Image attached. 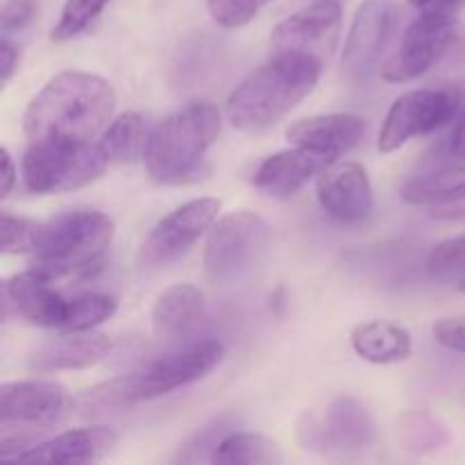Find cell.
I'll return each mask as SVG.
<instances>
[{"mask_svg": "<svg viewBox=\"0 0 465 465\" xmlns=\"http://www.w3.org/2000/svg\"><path fill=\"white\" fill-rule=\"evenodd\" d=\"M100 150L109 163H130L145 153L148 134H145L143 118L136 112L121 114L112 125L104 130L100 139Z\"/></svg>", "mask_w": 465, "mask_h": 465, "instance_id": "d4e9b609", "label": "cell"}, {"mask_svg": "<svg viewBox=\"0 0 465 465\" xmlns=\"http://www.w3.org/2000/svg\"><path fill=\"white\" fill-rule=\"evenodd\" d=\"M109 350H112V341L104 334H95L91 330L66 331L36 350L30 359V368L35 372L84 371L103 361Z\"/></svg>", "mask_w": 465, "mask_h": 465, "instance_id": "ffe728a7", "label": "cell"}, {"mask_svg": "<svg viewBox=\"0 0 465 465\" xmlns=\"http://www.w3.org/2000/svg\"><path fill=\"white\" fill-rule=\"evenodd\" d=\"M461 107L459 94L450 89H413L391 104L380 132V153L389 154L409 141L425 136L452 121Z\"/></svg>", "mask_w": 465, "mask_h": 465, "instance_id": "ba28073f", "label": "cell"}, {"mask_svg": "<svg viewBox=\"0 0 465 465\" xmlns=\"http://www.w3.org/2000/svg\"><path fill=\"white\" fill-rule=\"evenodd\" d=\"M207 304L204 295L193 284H175L163 291L153 307V331L159 339L189 336L203 322Z\"/></svg>", "mask_w": 465, "mask_h": 465, "instance_id": "44dd1931", "label": "cell"}, {"mask_svg": "<svg viewBox=\"0 0 465 465\" xmlns=\"http://www.w3.org/2000/svg\"><path fill=\"white\" fill-rule=\"evenodd\" d=\"M427 272L431 280L457 284V289L465 293V234L436 245L427 257Z\"/></svg>", "mask_w": 465, "mask_h": 465, "instance_id": "4316f807", "label": "cell"}, {"mask_svg": "<svg viewBox=\"0 0 465 465\" xmlns=\"http://www.w3.org/2000/svg\"><path fill=\"white\" fill-rule=\"evenodd\" d=\"M431 331H434L436 343L443 345L445 350L465 354V313L440 318Z\"/></svg>", "mask_w": 465, "mask_h": 465, "instance_id": "1f68e13d", "label": "cell"}, {"mask_svg": "<svg viewBox=\"0 0 465 465\" xmlns=\"http://www.w3.org/2000/svg\"><path fill=\"white\" fill-rule=\"evenodd\" d=\"M377 440V422L359 400L341 395L322 409L304 411L298 422V443L321 454L357 452Z\"/></svg>", "mask_w": 465, "mask_h": 465, "instance_id": "52a82bcc", "label": "cell"}, {"mask_svg": "<svg viewBox=\"0 0 465 465\" xmlns=\"http://www.w3.org/2000/svg\"><path fill=\"white\" fill-rule=\"evenodd\" d=\"M336 162L330 154L313 153L307 148L284 150L263 159L254 173V186L271 198L286 200L298 193L313 175H321L327 166Z\"/></svg>", "mask_w": 465, "mask_h": 465, "instance_id": "ac0fdd59", "label": "cell"}, {"mask_svg": "<svg viewBox=\"0 0 465 465\" xmlns=\"http://www.w3.org/2000/svg\"><path fill=\"white\" fill-rule=\"evenodd\" d=\"M457 30V16L420 12L404 32L400 48L381 66V77L391 84H404L425 75L448 53Z\"/></svg>", "mask_w": 465, "mask_h": 465, "instance_id": "30bf717a", "label": "cell"}, {"mask_svg": "<svg viewBox=\"0 0 465 465\" xmlns=\"http://www.w3.org/2000/svg\"><path fill=\"white\" fill-rule=\"evenodd\" d=\"M409 5H413L418 12L457 16V14L465 7V0H409Z\"/></svg>", "mask_w": 465, "mask_h": 465, "instance_id": "836d02e7", "label": "cell"}, {"mask_svg": "<svg viewBox=\"0 0 465 465\" xmlns=\"http://www.w3.org/2000/svg\"><path fill=\"white\" fill-rule=\"evenodd\" d=\"M212 463H263L280 465L284 463L282 448L272 439L250 431H234L227 434L209 457Z\"/></svg>", "mask_w": 465, "mask_h": 465, "instance_id": "cb8c5ba5", "label": "cell"}, {"mask_svg": "<svg viewBox=\"0 0 465 465\" xmlns=\"http://www.w3.org/2000/svg\"><path fill=\"white\" fill-rule=\"evenodd\" d=\"M409 450H431L443 440V430L430 416H411L404 425Z\"/></svg>", "mask_w": 465, "mask_h": 465, "instance_id": "4dcf8cb0", "label": "cell"}, {"mask_svg": "<svg viewBox=\"0 0 465 465\" xmlns=\"http://www.w3.org/2000/svg\"><path fill=\"white\" fill-rule=\"evenodd\" d=\"M73 400L57 381L25 380L9 381L0 389L3 427H23V436L32 443V430H48L68 416ZM35 445V443H32Z\"/></svg>", "mask_w": 465, "mask_h": 465, "instance_id": "7c38bea8", "label": "cell"}, {"mask_svg": "<svg viewBox=\"0 0 465 465\" xmlns=\"http://www.w3.org/2000/svg\"><path fill=\"white\" fill-rule=\"evenodd\" d=\"M431 216L440 218V221H465V193L454 200H448V203L434 204Z\"/></svg>", "mask_w": 465, "mask_h": 465, "instance_id": "e575fe53", "label": "cell"}, {"mask_svg": "<svg viewBox=\"0 0 465 465\" xmlns=\"http://www.w3.org/2000/svg\"><path fill=\"white\" fill-rule=\"evenodd\" d=\"M352 348L363 361L389 366L411 357L413 341L407 327L393 321H368L352 330Z\"/></svg>", "mask_w": 465, "mask_h": 465, "instance_id": "7402d4cb", "label": "cell"}, {"mask_svg": "<svg viewBox=\"0 0 465 465\" xmlns=\"http://www.w3.org/2000/svg\"><path fill=\"white\" fill-rule=\"evenodd\" d=\"M118 302L112 295L104 293H84L68 298L66 321L62 331H89L94 327L103 325L104 321L116 313Z\"/></svg>", "mask_w": 465, "mask_h": 465, "instance_id": "484cf974", "label": "cell"}, {"mask_svg": "<svg viewBox=\"0 0 465 465\" xmlns=\"http://www.w3.org/2000/svg\"><path fill=\"white\" fill-rule=\"evenodd\" d=\"M3 252L7 254H25L32 252L36 239V223L27 221V218L12 216V213L3 212Z\"/></svg>", "mask_w": 465, "mask_h": 465, "instance_id": "f546056e", "label": "cell"}, {"mask_svg": "<svg viewBox=\"0 0 465 465\" xmlns=\"http://www.w3.org/2000/svg\"><path fill=\"white\" fill-rule=\"evenodd\" d=\"M272 0H207V9L213 21L227 30L243 27Z\"/></svg>", "mask_w": 465, "mask_h": 465, "instance_id": "f1b7e54d", "label": "cell"}, {"mask_svg": "<svg viewBox=\"0 0 465 465\" xmlns=\"http://www.w3.org/2000/svg\"><path fill=\"white\" fill-rule=\"evenodd\" d=\"M118 445V434L109 427H82L23 450L12 463H94Z\"/></svg>", "mask_w": 465, "mask_h": 465, "instance_id": "e0dca14e", "label": "cell"}, {"mask_svg": "<svg viewBox=\"0 0 465 465\" xmlns=\"http://www.w3.org/2000/svg\"><path fill=\"white\" fill-rule=\"evenodd\" d=\"M0 54H3V66H0V73H3V84H7L12 80V75L16 73L18 62H21V53H18L16 45L12 41L5 39L3 45H0Z\"/></svg>", "mask_w": 465, "mask_h": 465, "instance_id": "d590c367", "label": "cell"}, {"mask_svg": "<svg viewBox=\"0 0 465 465\" xmlns=\"http://www.w3.org/2000/svg\"><path fill=\"white\" fill-rule=\"evenodd\" d=\"M448 153L454 159H465V109L457 116L452 134L448 139Z\"/></svg>", "mask_w": 465, "mask_h": 465, "instance_id": "8d00e7d4", "label": "cell"}, {"mask_svg": "<svg viewBox=\"0 0 465 465\" xmlns=\"http://www.w3.org/2000/svg\"><path fill=\"white\" fill-rule=\"evenodd\" d=\"M221 207V200L198 198L163 216L141 245V263L162 266L184 254L209 227H213Z\"/></svg>", "mask_w": 465, "mask_h": 465, "instance_id": "4fadbf2b", "label": "cell"}, {"mask_svg": "<svg viewBox=\"0 0 465 465\" xmlns=\"http://www.w3.org/2000/svg\"><path fill=\"white\" fill-rule=\"evenodd\" d=\"M107 163L100 145L89 141H32L23 157V182L32 193H66L98 180Z\"/></svg>", "mask_w": 465, "mask_h": 465, "instance_id": "8992f818", "label": "cell"}, {"mask_svg": "<svg viewBox=\"0 0 465 465\" xmlns=\"http://www.w3.org/2000/svg\"><path fill=\"white\" fill-rule=\"evenodd\" d=\"M223 354L225 350L218 341H198L157 359L145 371L125 377L132 404L162 398L203 380L223 361Z\"/></svg>", "mask_w": 465, "mask_h": 465, "instance_id": "9c48e42d", "label": "cell"}, {"mask_svg": "<svg viewBox=\"0 0 465 465\" xmlns=\"http://www.w3.org/2000/svg\"><path fill=\"white\" fill-rule=\"evenodd\" d=\"M53 284L54 282L36 272L35 268L18 272L3 284L5 307H14V312L32 325L62 330L66 321L68 298L54 291Z\"/></svg>", "mask_w": 465, "mask_h": 465, "instance_id": "2e32d148", "label": "cell"}, {"mask_svg": "<svg viewBox=\"0 0 465 465\" xmlns=\"http://www.w3.org/2000/svg\"><path fill=\"white\" fill-rule=\"evenodd\" d=\"M395 25V0H363L354 12L343 50V66L350 75H366L380 57Z\"/></svg>", "mask_w": 465, "mask_h": 465, "instance_id": "9a60e30c", "label": "cell"}, {"mask_svg": "<svg viewBox=\"0 0 465 465\" xmlns=\"http://www.w3.org/2000/svg\"><path fill=\"white\" fill-rule=\"evenodd\" d=\"M221 112L212 103H193L159 123L148 136L145 166L159 184L184 182L221 134Z\"/></svg>", "mask_w": 465, "mask_h": 465, "instance_id": "277c9868", "label": "cell"}, {"mask_svg": "<svg viewBox=\"0 0 465 465\" xmlns=\"http://www.w3.org/2000/svg\"><path fill=\"white\" fill-rule=\"evenodd\" d=\"M322 64L302 54H275L245 77L227 100V116L241 132H263L293 112L318 84Z\"/></svg>", "mask_w": 465, "mask_h": 465, "instance_id": "7a4b0ae2", "label": "cell"}, {"mask_svg": "<svg viewBox=\"0 0 465 465\" xmlns=\"http://www.w3.org/2000/svg\"><path fill=\"white\" fill-rule=\"evenodd\" d=\"M465 193V159H457V163L445 166L440 171L425 173V175L411 177L402 186V198L411 204H434L448 203Z\"/></svg>", "mask_w": 465, "mask_h": 465, "instance_id": "603a6c76", "label": "cell"}, {"mask_svg": "<svg viewBox=\"0 0 465 465\" xmlns=\"http://www.w3.org/2000/svg\"><path fill=\"white\" fill-rule=\"evenodd\" d=\"M32 14H35V5L30 0H9L3 9V32L21 30L30 23Z\"/></svg>", "mask_w": 465, "mask_h": 465, "instance_id": "d6a6232c", "label": "cell"}, {"mask_svg": "<svg viewBox=\"0 0 465 465\" xmlns=\"http://www.w3.org/2000/svg\"><path fill=\"white\" fill-rule=\"evenodd\" d=\"M114 241V221L103 212L75 209L36 223L32 248L35 271L50 282L91 275L100 268L104 250Z\"/></svg>", "mask_w": 465, "mask_h": 465, "instance_id": "3957f363", "label": "cell"}, {"mask_svg": "<svg viewBox=\"0 0 465 465\" xmlns=\"http://www.w3.org/2000/svg\"><path fill=\"white\" fill-rule=\"evenodd\" d=\"M318 203L336 223L357 225L366 221L375 207L366 168L357 162L327 166L318 177Z\"/></svg>", "mask_w": 465, "mask_h": 465, "instance_id": "5bb4252c", "label": "cell"}, {"mask_svg": "<svg viewBox=\"0 0 465 465\" xmlns=\"http://www.w3.org/2000/svg\"><path fill=\"white\" fill-rule=\"evenodd\" d=\"M343 12L336 0H316L309 7L280 21L271 35L275 54H302L325 66L334 54Z\"/></svg>", "mask_w": 465, "mask_h": 465, "instance_id": "8fae6325", "label": "cell"}, {"mask_svg": "<svg viewBox=\"0 0 465 465\" xmlns=\"http://www.w3.org/2000/svg\"><path fill=\"white\" fill-rule=\"evenodd\" d=\"M0 157H3V198H7L9 193L14 191V184H16V166H14L12 162V154L7 153V150H3L0 153Z\"/></svg>", "mask_w": 465, "mask_h": 465, "instance_id": "74e56055", "label": "cell"}, {"mask_svg": "<svg viewBox=\"0 0 465 465\" xmlns=\"http://www.w3.org/2000/svg\"><path fill=\"white\" fill-rule=\"evenodd\" d=\"M116 91L104 77L62 71L32 98L23 114V130L32 141H89L112 118Z\"/></svg>", "mask_w": 465, "mask_h": 465, "instance_id": "6da1fadb", "label": "cell"}, {"mask_svg": "<svg viewBox=\"0 0 465 465\" xmlns=\"http://www.w3.org/2000/svg\"><path fill=\"white\" fill-rule=\"evenodd\" d=\"M271 225L259 213H225L207 239L204 271L216 286H241L257 277L271 254Z\"/></svg>", "mask_w": 465, "mask_h": 465, "instance_id": "5b68a950", "label": "cell"}, {"mask_svg": "<svg viewBox=\"0 0 465 465\" xmlns=\"http://www.w3.org/2000/svg\"><path fill=\"white\" fill-rule=\"evenodd\" d=\"M107 3L109 0H66L57 25L50 32V39L62 44V41H68L84 32L107 7Z\"/></svg>", "mask_w": 465, "mask_h": 465, "instance_id": "83f0119b", "label": "cell"}, {"mask_svg": "<svg viewBox=\"0 0 465 465\" xmlns=\"http://www.w3.org/2000/svg\"><path fill=\"white\" fill-rule=\"evenodd\" d=\"M366 134V121L357 114H318L286 127V139L313 153L339 154L352 150Z\"/></svg>", "mask_w": 465, "mask_h": 465, "instance_id": "d6986e66", "label": "cell"}]
</instances>
